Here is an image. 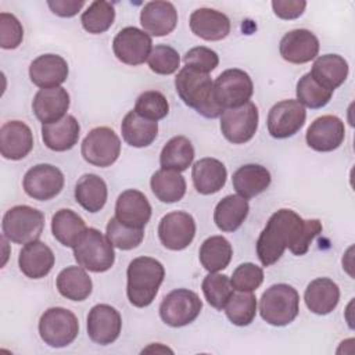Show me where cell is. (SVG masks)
<instances>
[{
    "label": "cell",
    "instance_id": "cell-1",
    "mask_svg": "<svg viewBox=\"0 0 355 355\" xmlns=\"http://www.w3.org/2000/svg\"><path fill=\"white\" fill-rule=\"evenodd\" d=\"M322 229L319 219H302L293 209L282 208L269 218L261 232L257 240V255L263 266L277 262L286 248L294 255H304Z\"/></svg>",
    "mask_w": 355,
    "mask_h": 355
},
{
    "label": "cell",
    "instance_id": "cell-2",
    "mask_svg": "<svg viewBox=\"0 0 355 355\" xmlns=\"http://www.w3.org/2000/svg\"><path fill=\"white\" fill-rule=\"evenodd\" d=\"M175 87L182 101L200 115L214 119L223 114L225 110L215 100L214 82L208 73L183 67L175 78Z\"/></svg>",
    "mask_w": 355,
    "mask_h": 355
},
{
    "label": "cell",
    "instance_id": "cell-3",
    "mask_svg": "<svg viewBox=\"0 0 355 355\" xmlns=\"http://www.w3.org/2000/svg\"><path fill=\"white\" fill-rule=\"evenodd\" d=\"M126 276V295L129 302L137 308H144L154 301L164 282L165 269L155 258L137 257L130 261Z\"/></svg>",
    "mask_w": 355,
    "mask_h": 355
},
{
    "label": "cell",
    "instance_id": "cell-4",
    "mask_svg": "<svg viewBox=\"0 0 355 355\" xmlns=\"http://www.w3.org/2000/svg\"><path fill=\"white\" fill-rule=\"evenodd\" d=\"M300 312V295L293 286L273 284L259 300L261 318L272 326H287Z\"/></svg>",
    "mask_w": 355,
    "mask_h": 355
},
{
    "label": "cell",
    "instance_id": "cell-5",
    "mask_svg": "<svg viewBox=\"0 0 355 355\" xmlns=\"http://www.w3.org/2000/svg\"><path fill=\"white\" fill-rule=\"evenodd\" d=\"M73 257L79 266L94 273L107 272L115 261L114 245L107 236L94 227L86 229L85 234L73 247Z\"/></svg>",
    "mask_w": 355,
    "mask_h": 355
},
{
    "label": "cell",
    "instance_id": "cell-6",
    "mask_svg": "<svg viewBox=\"0 0 355 355\" xmlns=\"http://www.w3.org/2000/svg\"><path fill=\"white\" fill-rule=\"evenodd\" d=\"M44 227V215L29 205L10 208L1 222L3 234L15 244H28L39 240Z\"/></svg>",
    "mask_w": 355,
    "mask_h": 355
},
{
    "label": "cell",
    "instance_id": "cell-7",
    "mask_svg": "<svg viewBox=\"0 0 355 355\" xmlns=\"http://www.w3.org/2000/svg\"><path fill=\"white\" fill-rule=\"evenodd\" d=\"M79 333V322L73 312L67 308L54 306L44 311L39 320V334L44 344L62 348L73 343Z\"/></svg>",
    "mask_w": 355,
    "mask_h": 355
},
{
    "label": "cell",
    "instance_id": "cell-8",
    "mask_svg": "<svg viewBox=\"0 0 355 355\" xmlns=\"http://www.w3.org/2000/svg\"><path fill=\"white\" fill-rule=\"evenodd\" d=\"M80 153L83 159L94 166H111L121 154V140L116 133L107 126L92 129L82 141Z\"/></svg>",
    "mask_w": 355,
    "mask_h": 355
},
{
    "label": "cell",
    "instance_id": "cell-9",
    "mask_svg": "<svg viewBox=\"0 0 355 355\" xmlns=\"http://www.w3.org/2000/svg\"><path fill=\"white\" fill-rule=\"evenodd\" d=\"M202 309L200 297L187 288L171 291L159 305L162 322L171 327H183L197 319Z\"/></svg>",
    "mask_w": 355,
    "mask_h": 355
},
{
    "label": "cell",
    "instance_id": "cell-10",
    "mask_svg": "<svg viewBox=\"0 0 355 355\" xmlns=\"http://www.w3.org/2000/svg\"><path fill=\"white\" fill-rule=\"evenodd\" d=\"M254 85L250 75L239 68L223 71L214 82V96L223 108H236L250 101Z\"/></svg>",
    "mask_w": 355,
    "mask_h": 355
},
{
    "label": "cell",
    "instance_id": "cell-11",
    "mask_svg": "<svg viewBox=\"0 0 355 355\" xmlns=\"http://www.w3.org/2000/svg\"><path fill=\"white\" fill-rule=\"evenodd\" d=\"M259 112L254 103L248 101L236 108H227L220 115V130L233 144L250 141L258 129Z\"/></svg>",
    "mask_w": 355,
    "mask_h": 355
},
{
    "label": "cell",
    "instance_id": "cell-12",
    "mask_svg": "<svg viewBox=\"0 0 355 355\" xmlns=\"http://www.w3.org/2000/svg\"><path fill=\"white\" fill-rule=\"evenodd\" d=\"M112 50L121 62L135 67L147 61L153 50V40L147 32L136 26H126L114 37Z\"/></svg>",
    "mask_w": 355,
    "mask_h": 355
},
{
    "label": "cell",
    "instance_id": "cell-13",
    "mask_svg": "<svg viewBox=\"0 0 355 355\" xmlns=\"http://www.w3.org/2000/svg\"><path fill=\"white\" fill-rule=\"evenodd\" d=\"M22 186L31 198L47 201L61 193L64 187V175L54 165L37 164L28 169Z\"/></svg>",
    "mask_w": 355,
    "mask_h": 355
},
{
    "label": "cell",
    "instance_id": "cell-14",
    "mask_svg": "<svg viewBox=\"0 0 355 355\" xmlns=\"http://www.w3.org/2000/svg\"><path fill=\"white\" fill-rule=\"evenodd\" d=\"M305 107L297 100H282L276 103L268 114V130L275 139L294 136L305 123Z\"/></svg>",
    "mask_w": 355,
    "mask_h": 355
},
{
    "label": "cell",
    "instance_id": "cell-15",
    "mask_svg": "<svg viewBox=\"0 0 355 355\" xmlns=\"http://www.w3.org/2000/svg\"><path fill=\"white\" fill-rule=\"evenodd\" d=\"M196 236V220L184 211H173L162 216L158 225V237L164 247L172 251L187 248Z\"/></svg>",
    "mask_w": 355,
    "mask_h": 355
},
{
    "label": "cell",
    "instance_id": "cell-16",
    "mask_svg": "<svg viewBox=\"0 0 355 355\" xmlns=\"http://www.w3.org/2000/svg\"><path fill=\"white\" fill-rule=\"evenodd\" d=\"M122 319L119 312L108 304L94 305L87 315V336L100 345L112 344L121 334Z\"/></svg>",
    "mask_w": 355,
    "mask_h": 355
},
{
    "label": "cell",
    "instance_id": "cell-17",
    "mask_svg": "<svg viewBox=\"0 0 355 355\" xmlns=\"http://www.w3.org/2000/svg\"><path fill=\"white\" fill-rule=\"evenodd\" d=\"M345 137L344 122L336 115H323L316 118L306 130V143L311 148L320 153H329L338 148Z\"/></svg>",
    "mask_w": 355,
    "mask_h": 355
},
{
    "label": "cell",
    "instance_id": "cell-18",
    "mask_svg": "<svg viewBox=\"0 0 355 355\" xmlns=\"http://www.w3.org/2000/svg\"><path fill=\"white\" fill-rule=\"evenodd\" d=\"M279 51L287 62L305 64L316 58L319 40L315 33L308 29H294L282 37Z\"/></svg>",
    "mask_w": 355,
    "mask_h": 355
},
{
    "label": "cell",
    "instance_id": "cell-19",
    "mask_svg": "<svg viewBox=\"0 0 355 355\" xmlns=\"http://www.w3.org/2000/svg\"><path fill=\"white\" fill-rule=\"evenodd\" d=\"M33 148L31 128L22 121H8L0 129V153L6 159L25 158Z\"/></svg>",
    "mask_w": 355,
    "mask_h": 355
},
{
    "label": "cell",
    "instance_id": "cell-20",
    "mask_svg": "<svg viewBox=\"0 0 355 355\" xmlns=\"http://www.w3.org/2000/svg\"><path fill=\"white\" fill-rule=\"evenodd\" d=\"M115 218L123 225L143 229L151 218V205L141 191L125 190L116 198Z\"/></svg>",
    "mask_w": 355,
    "mask_h": 355
},
{
    "label": "cell",
    "instance_id": "cell-21",
    "mask_svg": "<svg viewBox=\"0 0 355 355\" xmlns=\"http://www.w3.org/2000/svg\"><path fill=\"white\" fill-rule=\"evenodd\" d=\"M29 78L40 89L60 87L68 78V64L58 54H43L29 65Z\"/></svg>",
    "mask_w": 355,
    "mask_h": 355
},
{
    "label": "cell",
    "instance_id": "cell-22",
    "mask_svg": "<svg viewBox=\"0 0 355 355\" xmlns=\"http://www.w3.org/2000/svg\"><path fill=\"white\" fill-rule=\"evenodd\" d=\"M140 24L148 35L166 36L178 25V11L169 1H148L140 11Z\"/></svg>",
    "mask_w": 355,
    "mask_h": 355
},
{
    "label": "cell",
    "instance_id": "cell-23",
    "mask_svg": "<svg viewBox=\"0 0 355 355\" xmlns=\"http://www.w3.org/2000/svg\"><path fill=\"white\" fill-rule=\"evenodd\" d=\"M191 32L208 42H218L225 39L230 32V19L226 14L214 8H197L190 15Z\"/></svg>",
    "mask_w": 355,
    "mask_h": 355
},
{
    "label": "cell",
    "instance_id": "cell-24",
    "mask_svg": "<svg viewBox=\"0 0 355 355\" xmlns=\"http://www.w3.org/2000/svg\"><path fill=\"white\" fill-rule=\"evenodd\" d=\"M69 108V94L64 87L40 89L32 101V110L36 118L44 123H53L62 119Z\"/></svg>",
    "mask_w": 355,
    "mask_h": 355
},
{
    "label": "cell",
    "instance_id": "cell-25",
    "mask_svg": "<svg viewBox=\"0 0 355 355\" xmlns=\"http://www.w3.org/2000/svg\"><path fill=\"white\" fill-rule=\"evenodd\" d=\"M54 261L55 258L51 248L40 240L25 244L18 257L19 269L29 279L47 276L54 266Z\"/></svg>",
    "mask_w": 355,
    "mask_h": 355
},
{
    "label": "cell",
    "instance_id": "cell-26",
    "mask_svg": "<svg viewBox=\"0 0 355 355\" xmlns=\"http://www.w3.org/2000/svg\"><path fill=\"white\" fill-rule=\"evenodd\" d=\"M80 126L73 115H65L62 119L44 123L42 126V139L47 148L53 151L71 150L79 140Z\"/></svg>",
    "mask_w": 355,
    "mask_h": 355
},
{
    "label": "cell",
    "instance_id": "cell-27",
    "mask_svg": "<svg viewBox=\"0 0 355 355\" xmlns=\"http://www.w3.org/2000/svg\"><path fill=\"white\" fill-rule=\"evenodd\" d=\"M193 184L200 194L209 196L218 193L226 183V166L216 158H201L193 165Z\"/></svg>",
    "mask_w": 355,
    "mask_h": 355
},
{
    "label": "cell",
    "instance_id": "cell-28",
    "mask_svg": "<svg viewBox=\"0 0 355 355\" xmlns=\"http://www.w3.org/2000/svg\"><path fill=\"white\" fill-rule=\"evenodd\" d=\"M308 309L316 315L330 313L340 301V288L329 277L312 280L304 294Z\"/></svg>",
    "mask_w": 355,
    "mask_h": 355
},
{
    "label": "cell",
    "instance_id": "cell-29",
    "mask_svg": "<svg viewBox=\"0 0 355 355\" xmlns=\"http://www.w3.org/2000/svg\"><path fill=\"white\" fill-rule=\"evenodd\" d=\"M269 171L258 164H247L240 166L232 178L233 187L243 198H252L265 191L270 184Z\"/></svg>",
    "mask_w": 355,
    "mask_h": 355
},
{
    "label": "cell",
    "instance_id": "cell-30",
    "mask_svg": "<svg viewBox=\"0 0 355 355\" xmlns=\"http://www.w3.org/2000/svg\"><path fill=\"white\" fill-rule=\"evenodd\" d=\"M309 73L323 87L334 92L348 76V62L338 54H324L315 60Z\"/></svg>",
    "mask_w": 355,
    "mask_h": 355
},
{
    "label": "cell",
    "instance_id": "cell-31",
    "mask_svg": "<svg viewBox=\"0 0 355 355\" xmlns=\"http://www.w3.org/2000/svg\"><path fill=\"white\" fill-rule=\"evenodd\" d=\"M107 184L105 182L94 175L85 173L79 178L75 186V200L87 212H98L107 202Z\"/></svg>",
    "mask_w": 355,
    "mask_h": 355
},
{
    "label": "cell",
    "instance_id": "cell-32",
    "mask_svg": "<svg viewBox=\"0 0 355 355\" xmlns=\"http://www.w3.org/2000/svg\"><path fill=\"white\" fill-rule=\"evenodd\" d=\"M250 211L248 201L241 196H226L215 207L214 222L222 232H234L245 220Z\"/></svg>",
    "mask_w": 355,
    "mask_h": 355
},
{
    "label": "cell",
    "instance_id": "cell-33",
    "mask_svg": "<svg viewBox=\"0 0 355 355\" xmlns=\"http://www.w3.org/2000/svg\"><path fill=\"white\" fill-rule=\"evenodd\" d=\"M121 132L123 140L136 148H143L150 146L158 135V123L139 115L135 110L129 111L122 123Z\"/></svg>",
    "mask_w": 355,
    "mask_h": 355
},
{
    "label": "cell",
    "instance_id": "cell-34",
    "mask_svg": "<svg viewBox=\"0 0 355 355\" xmlns=\"http://www.w3.org/2000/svg\"><path fill=\"white\" fill-rule=\"evenodd\" d=\"M58 293L71 301H85L93 290V283L82 266H67L57 276Z\"/></svg>",
    "mask_w": 355,
    "mask_h": 355
},
{
    "label": "cell",
    "instance_id": "cell-35",
    "mask_svg": "<svg viewBox=\"0 0 355 355\" xmlns=\"http://www.w3.org/2000/svg\"><path fill=\"white\" fill-rule=\"evenodd\" d=\"M87 226L80 215L72 209L62 208L51 218V232L62 245L73 248L85 234Z\"/></svg>",
    "mask_w": 355,
    "mask_h": 355
},
{
    "label": "cell",
    "instance_id": "cell-36",
    "mask_svg": "<svg viewBox=\"0 0 355 355\" xmlns=\"http://www.w3.org/2000/svg\"><path fill=\"white\" fill-rule=\"evenodd\" d=\"M194 159V147L184 136H175L166 141L159 154L161 169L175 172L186 171Z\"/></svg>",
    "mask_w": 355,
    "mask_h": 355
},
{
    "label": "cell",
    "instance_id": "cell-37",
    "mask_svg": "<svg viewBox=\"0 0 355 355\" xmlns=\"http://www.w3.org/2000/svg\"><path fill=\"white\" fill-rule=\"evenodd\" d=\"M154 196L166 204L180 201L186 194V180L180 172L159 169L153 173L150 180Z\"/></svg>",
    "mask_w": 355,
    "mask_h": 355
},
{
    "label": "cell",
    "instance_id": "cell-38",
    "mask_svg": "<svg viewBox=\"0 0 355 355\" xmlns=\"http://www.w3.org/2000/svg\"><path fill=\"white\" fill-rule=\"evenodd\" d=\"M233 255L232 244L223 236H211L200 247L198 258L208 272H219L230 263Z\"/></svg>",
    "mask_w": 355,
    "mask_h": 355
},
{
    "label": "cell",
    "instance_id": "cell-39",
    "mask_svg": "<svg viewBox=\"0 0 355 355\" xmlns=\"http://www.w3.org/2000/svg\"><path fill=\"white\" fill-rule=\"evenodd\" d=\"M223 309L233 324L248 326L257 315V298L252 291L233 293Z\"/></svg>",
    "mask_w": 355,
    "mask_h": 355
},
{
    "label": "cell",
    "instance_id": "cell-40",
    "mask_svg": "<svg viewBox=\"0 0 355 355\" xmlns=\"http://www.w3.org/2000/svg\"><path fill=\"white\" fill-rule=\"evenodd\" d=\"M114 19L115 8L111 3L104 0L93 1L80 17L83 29L93 35H100L108 31L114 24Z\"/></svg>",
    "mask_w": 355,
    "mask_h": 355
},
{
    "label": "cell",
    "instance_id": "cell-41",
    "mask_svg": "<svg viewBox=\"0 0 355 355\" xmlns=\"http://www.w3.org/2000/svg\"><path fill=\"white\" fill-rule=\"evenodd\" d=\"M295 93L298 103L313 110L324 107L333 96V92L316 82L309 72L300 78V80L297 82Z\"/></svg>",
    "mask_w": 355,
    "mask_h": 355
},
{
    "label": "cell",
    "instance_id": "cell-42",
    "mask_svg": "<svg viewBox=\"0 0 355 355\" xmlns=\"http://www.w3.org/2000/svg\"><path fill=\"white\" fill-rule=\"evenodd\" d=\"M202 293L208 304L222 311L233 294V287L230 284V279L226 275H220L216 272H209L201 284Z\"/></svg>",
    "mask_w": 355,
    "mask_h": 355
},
{
    "label": "cell",
    "instance_id": "cell-43",
    "mask_svg": "<svg viewBox=\"0 0 355 355\" xmlns=\"http://www.w3.org/2000/svg\"><path fill=\"white\" fill-rule=\"evenodd\" d=\"M105 236L114 247L126 251L136 248L143 241L144 230L123 225L114 216L107 223Z\"/></svg>",
    "mask_w": 355,
    "mask_h": 355
},
{
    "label": "cell",
    "instance_id": "cell-44",
    "mask_svg": "<svg viewBox=\"0 0 355 355\" xmlns=\"http://www.w3.org/2000/svg\"><path fill=\"white\" fill-rule=\"evenodd\" d=\"M135 111L146 119L159 121L169 112V104L166 97L157 90L143 92L135 104Z\"/></svg>",
    "mask_w": 355,
    "mask_h": 355
},
{
    "label": "cell",
    "instance_id": "cell-45",
    "mask_svg": "<svg viewBox=\"0 0 355 355\" xmlns=\"http://www.w3.org/2000/svg\"><path fill=\"white\" fill-rule=\"evenodd\" d=\"M147 62L153 72L158 75H171L178 71L180 65V57L173 47L166 44H158L153 47Z\"/></svg>",
    "mask_w": 355,
    "mask_h": 355
},
{
    "label": "cell",
    "instance_id": "cell-46",
    "mask_svg": "<svg viewBox=\"0 0 355 355\" xmlns=\"http://www.w3.org/2000/svg\"><path fill=\"white\" fill-rule=\"evenodd\" d=\"M263 282V270L255 263L239 265L230 277V284L236 291H255Z\"/></svg>",
    "mask_w": 355,
    "mask_h": 355
},
{
    "label": "cell",
    "instance_id": "cell-47",
    "mask_svg": "<svg viewBox=\"0 0 355 355\" xmlns=\"http://www.w3.org/2000/svg\"><path fill=\"white\" fill-rule=\"evenodd\" d=\"M24 39V29L18 18L10 12H0V46L4 50L17 49Z\"/></svg>",
    "mask_w": 355,
    "mask_h": 355
},
{
    "label": "cell",
    "instance_id": "cell-48",
    "mask_svg": "<svg viewBox=\"0 0 355 355\" xmlns=\"http://www.w3.org/2000/svg\"><path fill=\"white\" fill-rule=\"evenodd\" d=\"M183 61H184V67H189L202 73H209L218 67L219 57L214 50L204 46H198V47L190 49L183 55Z\"/></svg>",
    "mask_w": 355,
    "mask_h": 355
},
{
    "label": "cell",
    "instance_id": "cell-49",
    "mask_svg": "<svg viewBox=\"0 0 355 355\" xmlns=\"http://www.w3.org/2000/svg\"><path fill=\"white\" fill-rule=\"evenodd\" d=\"M306 1L304 0H273V12L282 19H295L305 11Z\"/></svg>",
    "mask_w": 355,
    "mask_h": 355
},
{
    "label": "cell",
    "instance_id": "cell-50",
    "mask_svg": "<svg viewBox=\"0 0 355 355\" xmlns=\"http://www.w3.org/2000/svg\"><path fill=\"white\" fill-rule=\"evenodd\" d=\"M47 6L55 15L62 18H71L80 11V8L85 6V1L83 0H54V1H47Z\"/></svg>",
    "mask_w": 355,
    "mask_h": 355
}]
</instances>
